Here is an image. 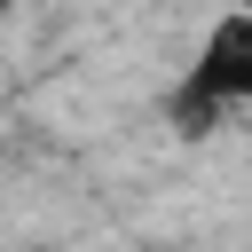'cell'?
<instances>
[{
	"instance_id": "6da1fadb",
	"label": "cell",
	"mask_w": 252,
	"mask_h": 252,
	"mask_svg": "<svg viewBox=\"0 0 252 252\" xmlns=\"http://www.w3.org/2000/svg\"><path fill=\"white\" fill-rule=\"evenodd\" d=\"M252 110V0H236L189 55L181 87H173V126L181 134H213V118Z\"/></svg>"
},
{
	"instance_id": "7a4b0ae2",
	"label": "cell",
	"mask_w": 252,
	"mask_h": 252,
	"mask_svg": "<svg viewBox=\"0 0 252 252\" xmlns=\"http://www.w3.org/2000/svg\"><path fill=\"white\" fill-rule=\"evenodd\" d=\"M0 16H8V0H0Z\"/></svg>"
}]
</instances>
